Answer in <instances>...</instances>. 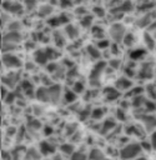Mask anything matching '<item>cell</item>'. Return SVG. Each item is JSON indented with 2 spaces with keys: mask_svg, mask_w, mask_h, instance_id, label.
<instances>
[{
  "mask_svg": "<svg viewBox=\"0 0 156 160\" xmlns=\"http://www.w3.org/2000/svg\"><path fill=\"white\" fill-rule=\"evenodd\" d=\"M140 119L147 130H152L154 128H156V116L151 114H145V115H141Z\"/></svg>",
  "mask_w": 156,
  "mask_h": 160,
  "instance_id": "8fae6325",
  "label": "cell"
},
{
  "mask_svg": "<svg viewBox=\"0 0 156 160\" xmlns=\"http://www.w3.org/2000/svg\"><path fill=\"white\" fill-rule=\"evenodd\" d=\"M35 96L39 101H42V102H49L50 101V90H49V86H41L36 90L35 92Z\"/></svg>",
  "mask_w": 156,
  "mask_h": 160,
  "instance_id": "30bf717a",
  "label": "cell"
},
{
  "mask_svg": "<svg viewBox=\"0 0 156 160\" xmlns=\"http://www.w3.org/2000/svg\"><path fill=\"white\" fill-rule=\"evenodd\" d=\"M104 95H105L107 101H112L120 96V91L116 88H106L104 90Z\"/></svg>",
  "mask_w": 156,
  "mask_h": 160,
  "instance_id": "9a60e30c",
  "label": "cell"
},
{
  "mask_svg": "<svg viewBox=\"0 0 156 160\" xmlns=\"http://www.w3.org/2000/svg\"><path fill=\"white\" fill-rule=\"evenodd\" d=\"M145 89H146V92L150 95V100L156 101V84H149Z\"/></svg>",
  "mask_w": 156,
  "mask_h": 160,
  "instance_id": "603a6c76",
  "label": "cell"
},
{
  "mask_svg": "<svg viewBox=\"0 0 156 160\" xmlns=\"http://www.w3.org/2000/svg\"><path fill=\"white\" fill-rule=\"evenodd\" d=\"M89 159L90 160H106L102 151L99 150V149H92L90 151V155H89Z\"/></svg>",
  "mask_w": 156,
  "mask_h": 160,
  "instance_id": "ac0fdd59",
  "label": "cell"
},
{
  "mask_svg": "<svg viewBox=\"0 0 156 160\" xmlns=\"http://www.w3.org/2000/svg\"><path fill=\"white\" fill-rule=\"evenodd\" d=\"M14 99H15V94L11 91V92H9V94L5 96V99H4V100H5V102H7V104H11V102L14 101Z\"/></svg>",
  "mask_w": 156,
  "mask_h": 160,
  "instance_id": "8d00e7d4",
  "label": "cell"
},
{
  "mask_svg": "<svg viewBox=\"0 0 156 160\" xmlns=\"http://www.w3.org/2000/svg\"><path fill=\"white\" fill-rule=\"evenodd\" d=\"M39 150H40L41 155H51L55 152V146L49 141H41Z\"/></svg>",
  "mask_w": 156,
  "mask_h": 160,
  "instance_id": "5bb4252c",
  "label": "cell"
},
{
  "mask_svg": "<svg viewBox=\"0 0 156 160\" xmlns=\"http://www.w3.org/2000/svg\"><path fill=\"white\" fill-rule=\"evenodd\" d=\"M2 64L7 69H20L22 66L20 58L14 55L12 52H4L2 54Z\"/></svg>",
  "mask_w": 156,
  "mask_h": 160,
  "instance_id": "3957f363",
  "label": "cell"
},
{
  "mask_svg": "<svg viewBox=\"0 0 156 160\" xmlns=\"http://www.w3.org/2000/svg\"><path fill=\"white\" fill-rule=\"evenodd\" d=\"M104 115H105V109L102 108H95L91 110V118L94 120H100Z\"/></svg>",
  "mask_w": 156,
  "mask_h": 160,
  "instance_id": "44dd1931",
  "label": "cell"
},
{
  "mask_svg": "<svg viewBox=\"0 0 156 160\" xmlns=\"http://www.w3.org/2000/svg\"><path fill=\"white\" fill-rule=\"evenodd\" d=\"M134 40H135V36H134L132 34H126L125 38H124V40H122V42H124L126 46H131V45L134 44Z\"/></svg>",
  "mask_w": 156,
  "mask_h": 160,
  "instance_id": "4dcf8cb0",
  "label": "cell"
},
{
  "mask_svg": "<svg viewBox=\"0 0 156 160\" xmlns=\"http://www.w3.org/2000/svg\"><path fill=\"white\" fill-rule=\"evenodd\" d=\"M150 144H151V146H152V149H156V130L151 134V136H150Z\"/></svg>",
  "mask_w": 156,
  "mask_h": 160,
  "instance_id": "74e56055",
  "label": "cell"
},
{
  "mask_svg": "<svg viewBox=\"0 0 156 160\" xmlns=\"http://www.w3.org/2000/svg\"><path fill=\"white\" fill-rule=\"evenodd\" d=\"M146 104V100L142 95H139V96H135V98H131V105L135 106V108H140L142 105Z\"/></svg>",
  "mask_w": 156,
  "mask_h": 160,
  "instance_id": "ffe728a7",
  "label": "cell"
},
{
  "mask_svg": "<svg viewBox=\"0 0 156 160\" xmlns=\"http://www.w3.org/2000/svg\"><path fill=\"white\" fill-rule=\"evenodd\" d=\"M100 46H104V48H106V46H109V41L107 40H104V41H100V44H99Z\"/></svg>",
  "mask_w": 156,
  "mask_h": 160,
  "instance_id": "b9f144b4",
  "label": "cell"
},
{
  "mask_svg": "<svg viewBox=\"0 0 156 160\" xmlns=\"http://www.w3.org/2000/svg\"><path fill=\"white\" fill-rule=\"evenodd\" d=\"M117 119L119 120H125L126 119V115H125V112H124V110L122 109H117Z\"/></svg>",
  "mask_w": 156,
  "mask_h": 160,
  "instance_id": "ab89813d",
  "label": "cell"
},
{
  "mask_svg": "<svg viewBox=\"0 0 156 160\" xmlns=\"http://www.w3.org/2000/svg\"><path fill=\"white\" fill-rule=\"evenodd\" d=\"M75 99H76V94L72 90H66L64 92V100L66 102H72V101H75Z\"/></svg>",
  "mask_w": 156,
  "mask_h": 160,
  "instance_id": "f1b7e54d",
  "label": "cell"
},
{
  "mask_svg": "<svg viewBox=\"0 0 156 160\" xmlns=\"http://www.w3.org/2000/svg\"><path fill=\"white\" fill-rule=\"evenodd\" d=\"M142 151V146L139 142H130L127 145H125L121 150H120V159L121 160H134L137 156H140Z\"/></svg>",
  "mask_w": 156,
  "mask_h": 160,
  "instance_id": "6da1fadb",
  "label": "cell"
},
{
  "mask_svg": "<svg viewBox=\"0 0 156 160\" xmlns=\"http://www.w3.org/2000/svg\"><path fill=\"white\" fill-rule=\"evenodd\" d=\"M21 88H22V90H24L25 92H29V91H31V90H32V85H31L29 81H26V80H24V81H22Z\"/></svg>",
  "mask_w": 156,
  "mask_h": 160,
  "instance_id": "e575fe53",
  "label": "cell"
},
{
  "mask_svg": "<svg viewBox=\"0 0 156 160\" xmlns=\"http://www.w3.org/2000/svg\"><path fill=\"white\" fill-rule=\"evenodd\" d=\"M114 126H115V121H114L112 119H107V120H105V121H104V124H102L101 132H102V134H105V132H107V131L112 130V129H114Z\"/></svg>",
  "mask_w": 156,
  "mask_h": 160,
  "instance_id": "7402d4cb",
  "label": "cell"
},
{
  "mask_svg": "<svg viewBox=\"0 0 156 160\" xmlns=\"http://www.w3.org/2000/svg\"><path fill=\"white\" fill-rule=\"evenodd\" d=\"M99 34H101V35H102V34H104V31H102L100 28H97V26H96V28H94V29H92V35H95V36H96V35H99Z\"/></svg>",
  "mask_w": 156,
  "mask_h": 160,
  "instance_id": "60d3db41",
  "label": "cell"
},
{
  "mask_svg": "<svg viewBox=\"0 0 156 160\" xmlns=\"http://www.w3.org/2000/svg\"><path fill=\"white\" fill-rule=\"evenodd\" d=\"M152 75H154V66L150 62H145L139 70L140 79H151Z\"/></svg>",
  "mask_w": 156,
  "mask_h": 160,
  "instance_id": "9c48e42d",
  "label": "cell"
},
{
  "mask_svg": "<svg viewBox=\"0 0 156 160\" xmlns=\"http://www.w3.org/2000/svg\"><path fill=\"white\" fill-rule=\"evenodd\" d=\"M155 74H156V68H155Z\"/></svg>",
  "mask_w": 156,
  "mask_h": 160,
  "instance_id": "f6af8a7d",
  "label": "cell"
},
{
  "mask_svg": "<svg viewBox=\"0 0 156 160\" xmlns=\"http://www.w3.org/2000/svg\"><path fill=\"white\" fill-rule=\"evenodd\" d=\"M49 90H50V101L51 102H57L61 98V88L59 85H51L49 86Z\"/></svg>",
  "mask_w": 156,
  "mask_h": 160,
  "instance_id": "7c38bea8",
  "label": "cell"
},
{
  "mask_svg": "<svg viewBox=\"0 0 156 160\" xmlns=\"http://www.w3.org/2000/svg\"><path fill=\"white\" fill-rule=\"evenodd\" d=\"M17 80H19V76H17V74H14V72H10V74L2 76V82H4L7 88H10V89H12V88L16 85Z\"/></svg>",
  "mask_w": 156,
  "mask_h": 160,
  "instance_id": "4fadbf2b",
  "label": "cell"
},
{
  "mask_svg": "<svg viewBox=\"0 0 156 160\" xmlns=\"http://www.w3.org/2000/svg\"><path fill=\"white\" fill-rule=\"evenodd\" d=\"M56 56H59V54L56 52V50L50 49V48H47V49H40V50L35 51V54H34V59H35V61L39 65H46L50 60L55 59Z\"/></svg>",
  "mask_w": 156,
  "mask_h": 160,
  "instance_id": "7a4b0ae2",
  "label": "cell"
},
{
  "mask_svg": "<svg viewBox=\"0 0 156 160\" xmlns=\"http://www.w3.org/2000/svg\"><path fill=\"white\" fill-rule=\"evenodd\" d=\"M146 54V50L145 49H135L130 52V58L131 60H140L141 58H144Z\"/></svg>",
  "mask_w": 156,
  "mask_h": 160,
  "instance_id": "d6986e66",
  "label": "cell"
},
{
  "mask_svg": "<svg viewBox=\"0 0 156 160\" xmlns=\"http://www.w3.org/2000/svg\"><path fill=\"white\" fill-rule=\"evenodd\" d=\"M109 34H110V36H111L112 40H115L116 42H119V41H122L124 40V38L126 35V29H125V26L122 24L116 22V24H112L110 26Z\"/></svg>",
  "mask_w": 156,
  "mask_h": 160,
  "instance_id": "277c9868",
  "label": "cell"
},
{
  "mask_svg": "<svg viewBox=\"0 0 156 160\" xmlns=\"http://www.w3.org/2000/svg\"><path fill=\"white\" fill-rule=\"evenodd\" d=\"M144 39H145V44H146V48L147 49H154L155 48V39H154V36L151 34L146 32L144 35Z\"/></svg>",
  "mask_w": 156,
  "mask_h": 160,
  "instance_id": "cb8c5ba5",
  "label": "cell"
},
{
  "mask_svg": "<svg viewBox=\"0 0 156 160\" xmlns=\"http://www.w3.org/2000/svg\"><path fill=\"white\" fill-rule=\"evenodd\" d=\"M29 126H31V128H34L35 130H39L40 128H41V124L37 121V120H30V122H29Z\"/></svg>",
  "mask_w": 156,
  "mask_h": 160,
  "instance_id": "f35d334b",
  "label": "cell"
},
{
  "mask_svg": "<svg viewBox=\"0 0 156 160\" xmlns=\"http://www.w3.org/2000/svg\"><path fill=\"white\" fill-rule=\"evenodd\" d=\"M22 39L21 34L19 31H7L4 36H2V42H7V44H12L16 45L17 42H20Z\"/></svg>",
  "mask_w": 156,
  "mask_h": 160,
  "instance_id": "ba28073f",
  "label": "cell"
},
{
  "mask_svg": "<svg viewBox=\"0 0 156 160\" xmlns=\"http://www.w3.org/2000/svg\"><path fill=\"white\" fill-rule=\"evenodd\" d=\"M134 82L130 80L129 76H121L115 81V88L121 92V91H129L132 88Z\"/></svg>",
  "mask_w": 156,
  "mask_h": 160,
  "instance_id": "8992f818",
  "label": "cell"
},
{
  "mask_svg": "<svg viewBox=\"0 0 156 160\" xmlns=\"http://www.w3.org/2000/svg\"><path fill=\"white\" fill-rule=\"evenodd\" d=\"M91 24H92V16L86 15V16H84L81 19V25L84 28H89V26H91Z\"/></svg>",
  "mask_w": 156,
  "mask_h": 160,
  "instance_id": "1f68e13d",
  "label": "cell"
},
{
  "mask_svg": "<svg viewBox=\"0 0 156 160\" xmlns=\"http://www.w3.org/2000/svg\"><path fill=\"white\" fill-rule=\"evenodd\" d=\"M39 14L40 16H47V15H51L52 14V6L51 5H42L39 10Z\"/></svg>",
  "mask_w": 156,
  "mask_h": 160,
  "instance_id": "484cf974",
  "label": "cell"
},
{
  "mask_svg": "<svg viewBox=\"0 0 156 160\" xmlns=\"http://www.w3.org/2000/svg\"><path fill=\"white\" fill-rule=\"evenodd\" d=\"M61 152H64V154H66V155H72L74 152H75V148H74V145H71V144H64V145H61Z\"/></svg>",
  "mask_w": 156,
  "mask_h": 160,
  "instance_id": "4316f807",
  "label": "cell"
},
{
  "mask_svg": "<svg viewBox=\"0 0 156 160\" xmlns=\"http://www.w3.org/2000/svg\"><path fill=\"white\" fill-rule=\"evenodd\" d=\"M104 69H105V64L104 62H97L92 68L91 74H90V81H91V84H94V85H99L100 84L99 80H100L101 74L104 72Z\"/></svg>",
  "mask_w": 156,
  "mask_h": 160,
  "instance_id": "5b68a950",
  "label": "cell"
},
{
  "mask_svg": "<svg viewBox=\"0 0 156 160\" xmlns=\"http://www.w3.org/2000/svg\"><path fill=\"white\" fill-rule=\"evenodd\" d=\"M2 9L7 12H11V14H20L22 10H24V6L20 5L19 2H15V1H11V0H6L2 2Z\"/></svg>",
  "mask_w": 156,
  "mask_h": 160,
  "instance_id": "52a82bcc",
  "label": "cell"
},
{
  "mask_svg": "<svg viewBox=\"0 0 156 160\" xmlns=\"http://www.w3.org/2000/svg\"><path fill=\"white\" fill-rule=\"evenodd\" d=\"M87 51H89V54H90V56L94 59V60H96V59H99L100 56H101V54H100V51H99V49L97 48H94L92 45H90V46H87Z\"/></svg>",
  "mask_w": 156,
  "mask_h": 160,
  "instance_id": "83f0119b",
  "label": "cell"
},
{
  "mask_svg": "<svg viewBox=\"0 0 156 160\" xmlns=\"http://www.w3.org/2000/svg\"><path fill=\"white\" fill-rule=\"evenodd\" d=\"M116 10H119V11H131L132 10V2H131V0H125L124 2H121V5L116 9Z\"/></svg>",
  "mask_w": 156,
  "mask_h": 160,
  "instance_id": "d4e9b609",
  "label": "cell"
},
{
  "mask_svg": "<svg viewBox=\"0 0 156 160\" xmlns=\"http://www.w3.org/2000/svg\"><path fill=\"white\" fill-rule=\"evenodd\" d=\"M134 160H146V158H142V156H137L136 159H134Z\"/></svg>",
  "mask_w": 156,
  "mask_h": 160,
  "instance_id": "ee69618b",
  "label": "cell"
},
{
  "mask_svg": "<svg viewBox=\"0 0 156 160\" xmlns=\"http://www.w3.org/2000/svg\"><path fill=\"white\" fill-rule=\"evenodd\" d=\"M70 160H87V156H86V154H84L82 151H75V152L70 156Z\"/></svg>",
  "mask_w": 156,
  "mask_h": 160,
  "instance_id": "f546056e",
  "label": "cell"
},
{
  "mask_svg": "<svg viewBox=\"0 0 156 160\" xmlns=\"http://www.w3.org/2000/svg\"><path fill=\"white\" fill-rule=\"evenodd\" d=\"M75 94H80V92H82L84 91V85L81 84V82H79V81H76V82H74V85H72V89H71Z\"/></svg>",
  "mask_w": 156,
  "mask_h": 160,
  "instance_id": "d6a6232c",
  "label": "cell"
},
{
  "mask_svg": "<svg viewBox=\"0 0 156 160\" xmlns=\"http://www.w3.org/2000/svg\"><path fill=\"white\" fill-rule=\"evenodd\" d=\"M24 5H25V9L27 10L34 9L36 5V0H24Z\"/></svg>",
  "mask_w": 156,
  "mask_h": 160,
  "instance_id": "836d02e7",
  "label": "cell"
},
{
  "mask_svg": "<svg viewBox=\"0 0 156 160\" xmlns=\"http://www.w3.org/2000/svg\"><path fill=\"white\" fill-rule=\"evenodd\" d=\"M20 28H21V24L17 22V21H14V22H11V25H10V31H19Z\"/></svg>",
  "mask_w": 156,
  "mask_h": 160,
  "instance_id": "d590c367",
  "label": "cell"
},
{
  "mask_svg": "<svg viewBox=\"0 0 156 160\" xmlns=\"http://www.w3.org/2000/svg\"><path fill=\"white\" fill-rule=\"evenodd\" d=\"M65 32L70 39H76L79 36V29L74 25H67L65 29Z\"/></svg>",
  "mask_w": 156,
  "mask_h": 160,
  "instance_id": "e0dca14e",
  "label": "cell"
},
{
  "mask_svg": "<svg viewBox=\"0 0 156 160\" xmlns=\"http://www.w3.org/2000/svg\"><path fill=\"white\" fill-rule=\"evenodd\" d=\"M40 158H41L40 150H36L34 148H30L29 150H26V154H25L26 160H39Z\"/></svg>",
  "mask_w": 156,
  "mask_h": 160,
  "instance_id": "2e32d148",
  "label": "cell"
},
{
  "mask_svg": "<svg viewBox=\"0 0 156 160\" xmlns=\"http://www.w3.org/2000/svg\"><path fill=\"white\" fill-rule=\"evenodd\" d=\"M51 132H52V129H51V128H49V126H46V128H45V134L50 135Z\"/></svg>",
  "mask_w": 156,
  "mask_h": 160,
  "instance_id": "7bdbcfd3",
  "label": "cell"
}]
</instances>
